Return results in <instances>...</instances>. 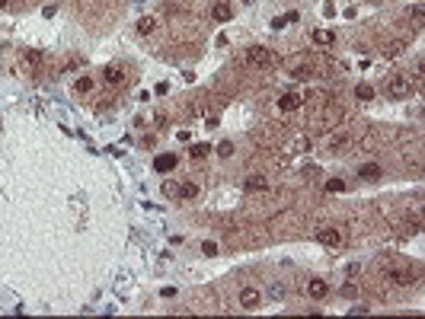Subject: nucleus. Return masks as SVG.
Returning a JSON list of instances; mask_svg holds the SVG:
<instances>
[{
    "mask_svg": "<svg viewBox=\"0 0 425 319\" xmlns=\"http://www.w3.org/2000/svg\"><path fill=\"white\" fill-rule=\"evenodd\" d=\"M384 93H387L390 99H406V96H413V80L396 73V77H390L387 83H384Z\"/></svg>",
    "mask_w": 425,
    "mask_h": 319,
    "instance_id": "f257e3e1",
    "label": "nucleus"
},
{
    "mask_svg": "<svg viewBox=\"0 0 425 319\" xmlns=\"http://www.w3.org/2000/svg\"><path fill=\"white\" fill-rule=\"evenodd\" d=\"M246 61H249L253 67H262V71H269V67L275 64V51L266 48V45H256V48L246 51Z\"/></svg>",
    "mask_w": 425,
    "mask_h": 319,
    "instance_id": "f03ea898",
    "label": "nucleus"
},
{
    "mask_svg": "<svg viewBox=\"0 0 425 319\" xmlns=\"http://www.w3.org/2000/svg\"><path fill=\"white\" fill-rule=\"evenodd\" d=\"M316 240H320L323 246H329V249H339V246H342V230H336V227H320V230H316Z\"/></svg>",
    "mask_w": 425,
    "mask_h": 319,
    "instance_id": "7ed1b4c3",
    "label": "nucleus"
},
{
    "mask_svg": "<svg viewBox=\"0 0 425 319\" xmlns=\"http://www.w3.org/2000/svg\"><path fill=\"white\" fill-rule=\"evenodd\" d=\"M259 303H262V294L256 287H243L240 290V307L243 310H259Z\"/></svg>",
    "mask_w": 425,
    "mask_h": 319,
    "instance_id": "20e7f679",
    "label": "nucleus"
},
{
    "mask_svg": "<svg viewBox=\"0 0 425 319\" xmlns=\"http://www.w3.org/2000/svg\"><path fill=\"white\" fill-rule=\"evenodd\" d=\"M176 163H179L176 153H157L154 157V169L157 173H170V169H176Z\"/></svg>",
    "mask_w": 425,
    "mask_h": 319,
    "instance_id": "39448f33",
    "label": "nucleus"
},
{
    "mask_svg": "<svg viewBox=\"0 0 425 319\" xmlns=\"http://www.w3.org/2000/svg\"><path fill=\"white\" fill-rule=\"evenodd\" d=\"M125 77H128V73H125V67H118V64H109V67L103 71V80H106V83H112V86L125 83Z\"/></svg>",
    "mask_w": 425,
    "mask_h": 319,
    "instance_id": "423d86ee",
    "label": "nucleus"
},
{
    "mask_svg": "<svg viewBox=\"0 0 425 319\" xmlns=\"http://www.w3.org/2000/svg\"><path fill=\"white\" fill-rule=\"evenodd\" d=\"M304 99L298 96V93H285V96H278V108L281 112H294V108H301Z\"/></svg>",
    "mask_w": 425,
    "mask_h": 319,
    "instance_id": "0eeeda50",
    "label": "nucleus"
},
{
    "mask_svg": "<svg viewBox=\"0 0 425 319\" xmlns=\"http://www.w3.org/2000/svg\"><path fill=\"white\" fill-rule=\"evenodd\" d=\"M387 281L400 284V287H409V284H413V275H409V271H400V268H387Z\"/></svg>",
    "mask_w": 425,
    "mask_h": 319,
    "instance_id": "6e6552de",
    "label": "nucleus"
},
{
    "mask_svg": "<svg viewBox=\"0 0 425 319\" xmlns=\"http://www.w3.org/2000/svg\"><path fill=\"white\" fill-rule=\"evenodd\" d=\"M358 176H361V179H368V182H377L384 176V169L377 166V163H364V166L358 169Z\"/></svg>",
    "mask_w": 425,
    "mask_h": 319,
    "instance_id": "1a4fd4ad",
    "label": "nucleus"
},
{
    "mask_svg": "<svg viewBox=\"0 0 425 319\" xmlns=\"http://www.w3.org/2000/svg\"><path fill=\"white\" fill-rule=\"evenodd\" d=\"M211 16L218 19V23H227V19L233 16V6H231V3H214V6H211Z\"/></svg>",
    "mask_w": 425,
    "mask_h": 319,
    "instance_id": "9d476101",
    "label": "nucleus"
},
{
    "mask_svg": "<svg viewBox=\"0 0 425 319\" xmlns=\"http://www.w3.org/2000/svg\"><path fill=\"white\" fill-rule=\"evenodd\" d=\"M307 294L313 297V300H323V297L329 294V284H326V281H310V284H307Z\"/></svg>",
    "mask_w": 425,
    "mask_h": 319,
    "instance_id": "9b49d317",
    "label": "nucleus"
},
{
    "mask_svg": "<svg viewBox=\"0 0 425 319\" xmlns=\"http://www.w3.org/2000/svg\"><path fill=\"white\" fill-rule=\"evenodd\" d=\"M313 45H333L336 42V32L333 29H313Z\"/></svg>",
    "mask_w": 425,
    "mask_h": 319,
    "instance_id": "f8f14e48",
    "label": "nucleus"
},
{
    "mask_svg": "<svg viewBox=\"0 0 425 319\" xmlns=\"http://www.w3.org/2000/svg\"><path fill=\"white\" fill-rule=\"evenodd\" d=\"M243 188H246V192H262V188H266V179H262V176H246V179H243Z\"/></svg>",
    "mask_w": 425,
    "mask_h": 319,
    "instance_id": "ddd939ff",
    "label": "nucleus"
},
{
    "mask_svg": "<svg viewBox=\"0 0 425 319\" xmlns=\"http://www.w3.org/2000/svg\"><path fill=\"white\" fill-rule=\"evenodd\" d=\"M154 29H157V19H154V16H141L138 19V32H141V35H151Z\"/></svg>",
    "mask_w": 425,
    "mask_h": 319,
    "instance_id": "4468645a",
    "label": "nucleus"
},
{
    "mask_svg": "<svg viewBox=\"0 0 425 319\" xmlns=\"http://www.w3.org/2000/svg\"><path fill=\"white\" fill-rule=\"evenodd\" d=\"M304 150H310V138H294L288 147V153H304Z\"/></svg>",
    "mask_w": 425,
    "mask_h": 319,
    "instance_id": "2eb2a0df",
    "label": "nucleus"
},
{
    "mask_svg": "<svg viewBox=\"0 0 425 319\" xmlns=\"http://www.w3.org/2000/svg\"><path fill=\"white\" fill-rule=\"evenodd\" d=\"M355 96H358L361 103H371V99H374V90H371L368 83H358V86H355Z\"/></svg>",
    "mask_w": 425,
    "mask_h": 319,
    "instance_id": "dca6fc26",
    "label": "nucleus"
},
{
    "mask_svg": "<svg viewBox=\"0 0 425 319\" xmlns=\"http://www.w3.org/2000/svg\"><path fill=\"white\" fill-rule=\"evenodd\" d=\"M195 195H198V185H195V182H182L179 185V198H195Z\"/></svg>",
    "mask_w": 425,
    "mask_h": 319,
    "instance_id": "f3484780",
    "label": "nucleus"
},
{
    "mask_svg": "<svg viewBox=\"0 0 425 319\" xmlns=\"http://www.w3.org/2000/svg\"><path fill=\"white\" fill-rule=\"evenodd\" d=\"M403 48H406V42H390L387 48H384V58H396V54H400Z\"/></svg>",
    "mask_w": 425,
    "mask_h": 319,
    "instance_id": "a211bd4d",
    "label": "nucleus"
},
{
    "mask_svg": "<svg viewBox=\"0 0 425 319\" xmlns=\"http://www.w3.org/2000/svg\"><path fill=\"white\" fill-rule=\"evenodd\" d=\"M291 77L294 80H310V77H313V67H294Z\"/></svg>",
    "mask_w": 425,
    "mask_h": 319,
    "instance_id": "6ab92c4d",
    "label": "nucleus"
},
{
    "mask_svg": "<svg viewBox=\"0 0 425 319\" xmlns=\"http://www.w3.org/2000/svg\"><path fill=\"white\" fill-rule=\"evenodd\" d=\"M189 153H192L195 160H201V157H208V153H211V147H208V144H192V150H189Z\"/></svg>",
    "mask_w": 425,
    "mask_h": 319,
    "instance_id": "aec40b11",
    "label": "nucleus"
},
{
    "mask_svg": "<svg viewBox=\"0 0 425 319\" xmlns=\"http://www.w3.org/2000/svg\"><path fill=\"white\" fill-rule=\"evenodd\" d=\"M74 90H77V93H90L93 90V80L90 77H80L77 83H74Z\"/></svg>",
    "mask_w": 425,
    "mask_h": 319,
    "instance_id": "412c9836",
    "label": "nucleus"
},
{
    "mask_svg": "<svg viewBox=\"0 0 425 319\" xmlns=\"http://www.w3.org/2000/svg\"><path fill=\"white\" fill-rule=\"evenodd\" d=\"M269 294H272L275 300H285V297H288V287H285V284H272V290H269Z\"/></svg>",
    "mask_w": 425,
    "mask_h": 319,
    "instance_id": "4be33fe9",
    "label": "nucleus"
},
{
    "mask_svg": "<svg viewBox=\"0 0 425 319\" xmlns=\"http://www.w3.org/2000/svg\"><path fill=\"white\" fill-rule=\"evenodd\" d=\"M326 192H346V182H342V179H329L326 182Z\"/></svg>",
    "mask_w": 425,
    "mask_h": 319,
    "instance_id": "5701e85b",
    "label": "nucleus"
},
{
    "mask_svg": "<svg viewBox=\"0 0 425 319\" xmlns=\"http://www.w3.org/2000/svg\"><path fill=\"white\" fill-rule=\"evenodd\" d=\"M218 153H221V157H233V144H231V141H224V144L218 147Z\"/></svg>",
    "mask_w": 425,
    "mask_h": 319,
    "instance_id": "b1692460",
    "label": "nucleus"
},
{
    "mask_svg": "<svg viewBox=\"0 0 425 319\" xmlns=\"http://www.w3.org/2000/svg\"><path fill=\"white\" fill-rule=\"evenodd\" d=\"M342 144H346V138H342V134H336V138H329V150H339Z\"/></svg>",
    "mask_w": 425,
    "mask_h": 319,
    "instance_id": "393cba45",
    "label": "nucleus"
},
{
    "mask_svg": "<svg viewBox=\"0 0 425 319\" xmlns=\"http://www.w3.org/2000/svg\"><path fill=\"white\" fill-rule=\"evenodd\" d=\"M42 61V51H26V64H39Z\"/></svg>",
    "mask_w": 425,
    "mask_h": 319,
    "instance_id": "a878e982",
    "label": "nucleus"
},
{
    "mask_svg": "<svg viewBox=\"0 0 425 319\" xmlns=\"http://www.w3.org/2000/svg\"><path fill=\"white\" fill-rule=\"evenodd\" d=\"M358 294V287H355V284H342V297H355Z\"/></svg>",
    "mask_w": 425,
    "mask_h": 319,
    "instance_id": "bb28decb",
    "label": "nucleus"
},
{
    "mask_svg": "<svg viewBox=\"0 0 425 319\" xmlns=\"http://www.w3.org/2000/svg\"><path fill=\"white\" fill-rule=\"evenodd\" d=\"M201 252H205V255H214V252H218V246H214V243H201Z\"/></svg>",
    "mask_w": 425,
    "mask_h": 319,
    "instance_id": "cd10ccee",
    "label": "nucleus"
},
{
    "mask_svg": "<svg viewBox=\"0 0 425 319\" xmlns=\"http://www.w3.org/2000/svg\"><path fill=\"white\" fill-rule=\"evenodd\" d=\"M163 192L166 195H179V185H176V182H163Z\"/></svg>",
    "mask_w": 425,
    "mask_h": 319,
    "instance_id": "c85d7f7f",
    "label": "nucleus"
},
{
    "mask_svg": "<svg viewBox=\"0 0 425 319\" xmlns=\"http://www.w3.org/2000/svg\"><path fill=\"white\" fill-rule=\"evenodd\" d=\"M0 6H6V0H0Z\"/></svg>",
    "mask_w": 425,
    "mask_h": 319,
    "instance_id": "c756f323",
    "label": "nucleus"
},
{
    "mask_svg": "<svg viewBox=\"0 0 425 319\" xmlns=\"http://www.w3.org/2000/svg\"><path fill=\"white\" fill-rule=\"evenodd\" d=\"M243 3H253V0H243Z\"/></svg>",
    "mask_w": 425,
    "mask_h": 319,
    "instance_id": "7c9ffc66",
    "label": "nucleus"
}]
</instances>
